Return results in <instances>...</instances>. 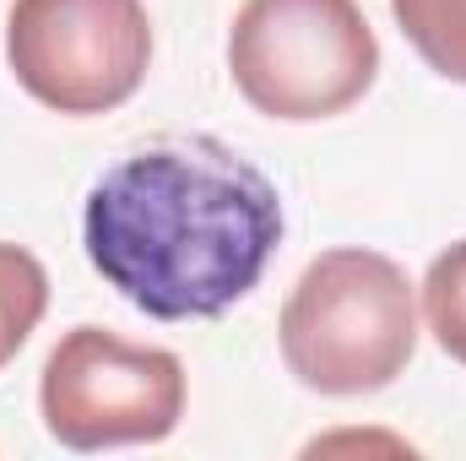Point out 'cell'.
I'll use <instances>...</instances> for the list:
<instances>
[{"instance_id": "3957f363", "label": "cell", "mask_w": 466, "mask_h": 461, "mask_svg": "<svg viewBox=\"0 0 466 461\" xmlns=\"http://www.w3.org/2000/svg\"><path fill=\"white\" fill-rule=\"evenodd\" d=\"M228 71L266 119H331L380 77V38L358 0H244L228 27Z\"/></svg>"}, {"instance_id": "6da1fadb", "label": "cell", "mask_w": 466, "mask_h": 461, "mask_svg": "<svg viewBox=\"0 0 466 461\" xmlns=\"http://www.w3.org/2000/svg\"><path fill=\"white\" fill-rule=\"evenodd\" d=\"M82 244L98 277L152 321L233 310L282 244L277 185L218 136L125 152L87 190Z\"/></svg>"}, {"instance_id": "277c9868", "label": "cell", "mask_w": 466, "mask_h": 461, "mask_svg": "<svg viewBox=\"0 0 466 461\" xmlns=\"http://www.w3.org/2000/svg\"><path fill=\"white\" fill-rule=\"evenodd\" d=\"M38 413L66 451L157 446L185 418V364L168 347L71 326L44 358Z\"/></svg>"}, {"instance_id": "8992f818", "label": "cell", "mask_w": 466, "mask_h": 461, "mask_svg": "<svg viewBox=\"0 0 466 461\" xmlns=\"http://www.w3.org/2000/svg\"><path fill=\"white\" fill-rule=\"evenodd\" d=\"M49 310V271L33 250L0 239V369L27 347Z\"/></svg>"}, {"instance_id": "7a4b0ae2", "label": "cell", "mask_w": 466, "mask_h": 461, "mask_svg": "<svg viewBox=\"0 0 466 461\" xmlns=\"http://www.w3.org/2000/svg\"><path fill=\"white\" fill-rule=\"evenodd\" d=\"M277 337L299 385L320 396L385 391L418 353L412 282L380 250H326L293 282Z\"/></svg>"}, {"instance_id": "ba28073f", "label": "cell", "mask_w": 466, "mask_h": 461, "mask_svg": "<svg viewBox=\"0 0 466 461\" xmlns=\"http://www.w3.org/2000/svg\"><path fill=\"white\" fill-rule=\"evenodd\" d=\"M423 321H429L434 343L456 364H466V239L451 244L445 255H434V266L423 277Z\"/></svg>"}, {"instance_id": "52a82bcc", "label": "cell", "mask_w": 466, "mask_h": 461, "mask_svg": "<svg viewBox=\"0 0 466 461\" xmlns=\"http://www.w3.org/2000/svg\"><path fill=\"white\" fill-rule=\"evenodd\" d=\"M390 11L423 66L466 87V0H390Z\"/></svg>"}, {"instance_id": "5b68a950", "label": "cell", "mask_w": 466, "mask_h": 461, "mask_svg": "<svg viewBox=\"0 0 466 461\" xmlns=\"http://www.w3.org/2000/svg\"><path fill=\"white\" fill-rule=\"evenodd\" d=\"M5 60L44 109L109 115L147 82L152 22L141 0H11Z\"/></svg>"}]
</instances>
